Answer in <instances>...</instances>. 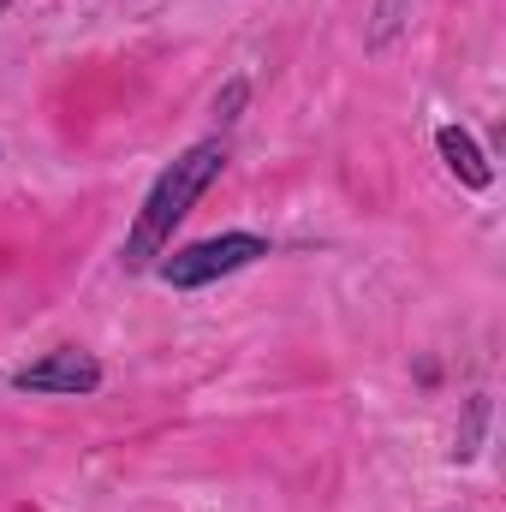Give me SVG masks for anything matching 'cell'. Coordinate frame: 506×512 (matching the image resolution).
Segmentation results:
<instances>
[{
    "label": "cell",
    "mask_w": 506,
    "mask_h": 512,
    "mask_svg": "<svg viewBox=\"0 0 506 512\" xmlns=\"http://www.w3.org/2000/svg\"><path fill=\"white\" fill-rule=\"evenodd\" d=\"M227 167V149L221 143H197V149H185L155 185H149V197H143V209H137V227H131L126 239V268H149L161 245L173 239V227L191 215V203L209 191V179Z\"/></svg>",
    "instance_id": "cell-1"
},
{
    "label": "cell",
    "mask_w": 506,
    "mask_h": 512,
    "mask_svg": "<svg viewBox=\"0 0 506 512\" xmlns=\"http://www.w3.org/2000/svg\"><path fill=\"white\" fill-rule=\"evenodd\" d=\"M256 256H268V239H256V233H221V239H203V245H191V251L167 256V280H173V286H209V280H221V274L251 268Z\"/></svg>",
    "instance_id": "cell-2"
},
{
    "label": "cell",
    "mask_w": 506,
    "mask_h": 512,
    "mask_svg": "<svg viewBox=\"0 0 506 512\" xmlns=\"http://www.w3.org/2000/svg\"><path fill=\"white\" fill-rule=\"evenodd\" d=\"M12 387H24V393H96L102 387V364L84 358V352H54V358L18 370Z\"/></svg>",
    "instance_id": "cell-3"
},
{
    "label": "cell",
    "mask_w": 506,
    "mask_h": 512,
    "mask_svg": "<svg viewBox=\"0 0 506 512\" xmlns=\"http://www.w3.org/2000/svg\"><path fill=\"white\" fill-rule=\"evenodd\" d=\"M435 143H441V155H447V167L471 185V191H483L489 185V161H483V149L471 143V131H459V126H441L435 131Z\"/></svg>",
    "instance_id": "cell-4"
},
{
    "label": "cell",
    "mask_w": 506,
    "mask_h": 512,
    "mask_svg": "<svg viewBox=\"0 0 506 512\" xmlns=\"http://www.w3.org/2000/svg\"><path fill=\"white\" fill-rule=\"evenodd\" d=\"M0 6H6V0H0Z\"/></svg>",
    "instance_id": "cell-5"
}]
</instances>
